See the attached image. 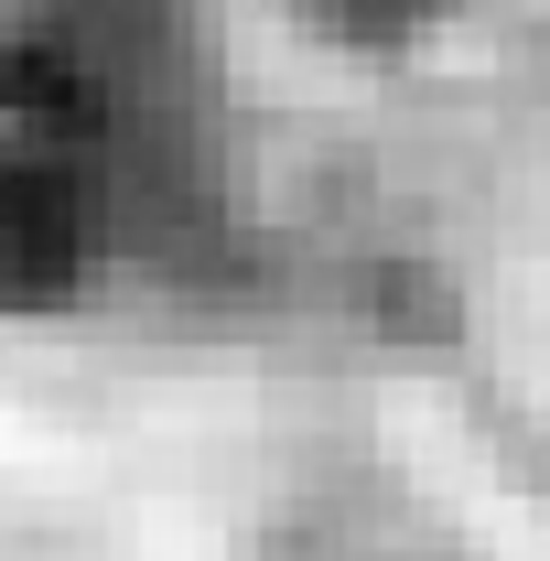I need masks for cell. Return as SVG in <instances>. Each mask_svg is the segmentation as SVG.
<instances>
[{"instance_id":"7a4b0ae2","label":"cell","mask_w":550,"mask_h":561,"mask_svg":"<svg viewBox=\"0 0 550 561\" xmlns=\"http://www.w3.org/2000/svg\"><path fill=\"white\" fill-rule=\"evenodd\" d=\"M465 0H291V22H313L345 55H411L421 33H443Z\"/></svg>"},{"instance_id":"6da1fadb","label":"cell","mask_w":550,"mask_h":561,"mask_svg":"<svg viewBox=\"0 0 550 561\" xmlns=\"http://www.w3.org/2000/svg\"><path fill=\"white\" fill-rule=\"evenodd\" d=\"M130 108L108 55L66 22L0 33V313L76 302L119 249Z\"/></svg>"}]
</instances>
